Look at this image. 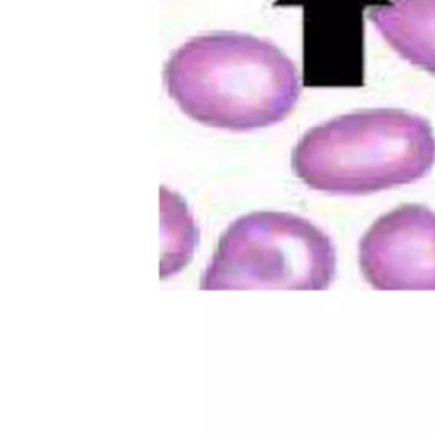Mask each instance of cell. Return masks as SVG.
Here are the masks:
<instances>
[{
    "label": "cell",
    "instance_id": "1",
    "mask_svg": "<svg viewBox=\"0 0 435 435\" xmlns=\"http://www.w3.org/2000/svg\"><path fill=\"white\" fill-rule=\"evenodd\" d=\"M163 84L192 121L233 133L284 121L301 94L296 65L279 46L236 31L182 43L167 60Z\"/></svg>",
    "mask_w": 435,
    "mask_h": 435
},
{
    "label": "cell",
    "instance_id": "2",
    "mask_svg": "<svg viewBox=\"0 0 435 435\" xmlns=\"http://www.w3.org/2000/svg\"><path fill=\"white\" fill-rule=\"evenodd\" d=\"M291 163L313 190L366 196L425 177L435 163V135L422 116L366 109L306 131Z\"/></svg>",
    "mask_w": 435,
    "mask_h": 435
},
{
    "label": "cell",
    "instance_id": "3",
    "mask_svg": "<svg viewBox=\"0 0 435 435\" xmlns=\"http://www.w3.org/2000/svg\"><path fill=\"white\" fill-rule=\"evenodd\" d=\"M335 269V247L312 221L291 213L259 211L233 221L221 235L201 287L323 291Z\"/></svg>",
    "mask_w": 435,
    "mask_h": 435
},
{
    "label": "cell",
    "instance_id": "4",
    "mask_svg": "<svg viewBox=\"0 0 435 435\" xmlns=\"http://www.w3.org/2000/svg\"><path fill=\"white\" fill-rule=\"evenodd\" d=\"M359 266L378 291H435V211L403 204L376 220L359 243Z\"/></svg>",
    "mask_w": 435,
    "mask_h": 435
},
{
    "label": "cell",
    "instance_id": "5",
    "mask_svg": "<svg viewBox=\"0 0 435 435\" xmlns=\"http://www.w3.org/2000/svg\"><path fill=\"white\" fill-rule=\"evenodd\" d=\"M367 17L403 60L435 75V0H393Z\"/></svg>",
    "mask_w": 435,
    "mask_h": 435
}]
</instances>
